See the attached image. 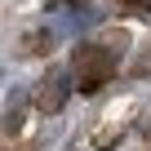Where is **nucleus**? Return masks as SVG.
Returning a JSON list of instances; mask_svg holds the SVG:
<instances>
[{
	"instance_id": "1",
	"label": "nucleus",
	"mask_w": 151,
	"mask_h": 151,
	"mask_svg": "<svg viewBox=\"0 0 151 151\" xmlns=\"http://www.w3.org/2000/svg\"><path fill=\"white\" fill-rule=\"evenodd\" d=\"M138 107H142V98H138V93H124L120 102H111V107L98 116V129L89 133V151H107V147H116V142L124 138L129 120L138 116Z\"/></svg>"
}]
</instances>
